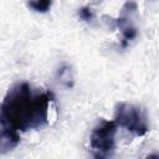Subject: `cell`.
<instances>
[{
  "label": "cell",
  "instance_id": "cell-1",
  "mask_svg": "<svg viewBox=\"0 0 159 159\" xmlns=\"http://www.w3.org/2000/svg\"><path fill=\"white\" fill-rule=\"evenodd\" d=\"M55 101L52 92L34 88L29 82L11 86L0 104V124L17 132L40 129L48 123V111Z\"/></svg>",
  "mask_w": 159,
  "mask_h": 159
},
{
  "label": "cell",
  "instance_id": "cell-2",
  "mask_svg": "<svg viewBox=\"0 0 159 159\" xmlns=\"http://www.w3.org/2000/svg\"><path fill=\"white\" fill-rule=\"evenodd\" d=\"M117 127L124 128L135 137H144L149 132V124L143 109L135 104L120 102L114 111V119Z\"/></svg>",
  "mask_w": 159,
  "mask_h": 159
},
{
  "label": "cell",
  "instance_id": "cell-3",
  "mask_svg": "<svg viewBox=\"0 0 159 159\" xmlns=\"http://www.w3.org/2000/svg\"><path fill=\"white\" fill-rule=\"evenodd\" d=\"M117 124L114 120L101 119L92 129L89 137V147L94 158H109L116 149Z\"/></svg>",
  "mask_w": 159,
  "mask_h": 159
},
{
  "label": "cell",
  "instance_id": "cell-4",
  "mask_svg": "<svg viewBox=\"0 0 159 159\" xmlns=\"http://www.w3.org/2000/svg\"><path fill=\"white\" fill-rule=\"evenodd\" d=\"M137 10V4L134 1H127L122 9V12L118 19H114L116 26L122 31V47H127L129 42L137 36V29L129 21L132 12Z\"/></svg>",
  "mask_w": 159,
  "mask_h": 159
},
{
  "label": "cell",
  "instance_id": "cell-5",
  "mask_svg": "<svg viewBox=\"0 0 159 159\" xmlns=\"http://www.w3.org/2000/svg\"><path fill=\"white\" fill-rule=\"evenodd\" d=\"M20 144V134L17 130L0 124V154H5L15 149Z\"/></svg>",
  "mask_w": 159,
  "mask_h": 159
},
{
  "label": "cell",
  "instance_id": "cell-6",
  "mask_svg": "<svg viewBox=\"0 0 159 159\" xmlns=\"http://www.w3.org/2000/svg\"><path fill=\"white\" fill-rule=\"evenodd\" d=\"M27 6L40 14H45L50 11L52 6V0H27Z\"/></svg>",
  "mask_w": 159,
  "mask_h": 159
},
{
  "label": "cell",
  "instance_id": "cell-7",
  "mask_svg": "<svg viewBox=\"0 0 159 159\" xmlns=\"http://www.w3.org/2000/svg\"><path fill=\"white\" fill-rule=\"evenodd\" d=\"M58 77H60V80H61L62 82H67V83H66L67 87H71V86H72V84L70 83V81H72L71 68H70V67H67V66L61 67L60 71H58Z\"/></svg>",
  "mask_w": 159,
  "mask_h": 159
},
{
  "label": "cell",
  "instance_id": "cell-8",
  "mask_svg": "<svg viewBox=\"0 0 159 159\" xmlns=\"http://www.w3.org/2000/svg\"><path fill=\"white\" fill-rule=\"evenodd\" d=\"M78 16L84 21H91L93 19V12L88 6H84L78 10Z\"/></svg>",
  "mask_w": 159,
  "mask_h": 159
}]
</instances>
